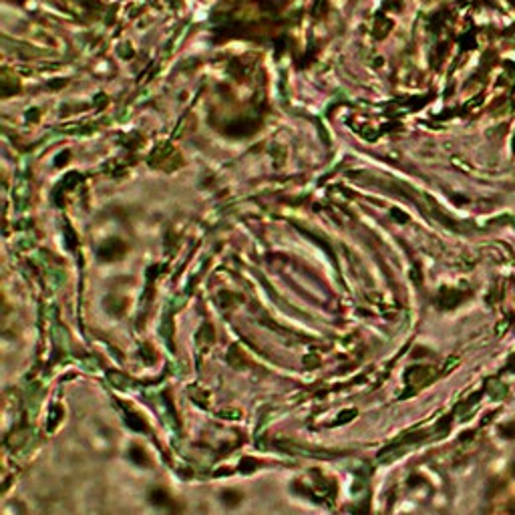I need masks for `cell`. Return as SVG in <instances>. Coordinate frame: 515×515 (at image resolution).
Wrapping results in <instances>:
<instances>
[{
    "label": "cell",
    "mask_w": 515,
    "mask_h": 515,
    "mask_svg": "<svg viewBox=\"0 0 515 515\" xmlns=\"http://www.w3.org/2000/svg\"><path fill=\"white\" fill-rule=\"evenodd\" d=\"M149 501H151L155 507H169V505H173V499L169 497V493H167L165 489H159V487L149 493Z\"/></svg>",
    "instance_id": "1"
},
{
    "label": "cell",
    "mask_w": 515,
    "mask_h": 515,
    "mask_svg": "<svg viewBox=\"0 0 515 515\" xmlns=\"http://www.w3.org/2000/svg\"><path fill=\"white\" fill-rule=\"evenodd\" d=\"M129 459H131L133 463H137V465H141V467L149 465V457H147V453L141 445H133L131 449H129Z\"/></svg>",
    "instance_id": "2"
},
{
    "label": "cell",
    "mask_w": 515,
    "mask_h": 515,
    "mask_svg": "<svg viewBox=\"0 0 515 515\" xmlns=\"http://www.w3.org/2000/svg\"><path fill=\"white\" fill-rule=\"evenodd\" d=\"M241 499H243V495L239 491H235V489H225L221 493V501H223L225 507H237L241 503Z\"/></svg>",
    "instance_id": "3"
},
{
    "label": "cell",
    "mask_w": 515,
    "mask_h": 515,
    "mask_svg": "<svg viewBox=\"0 0 515 515\" xmlns=\"http://www.w3.org/2000/svg\"><path fill=\"white\" fill-rule=\"evenodd\" d=\"M499 433H501V437H505V439H515V423L501 425V427H499Z\"/></svg>",
    "instance_id": "4"
},
{
    "label": "cell",
    "mask_w": 515,
    "mask_h": 515,
    "mask_svg": "<svg viewBox=\"0 0 515 515\" xmlns=\"http://www.w3.org/2000/svg\"><path fill=\"white\" fill-rule=\"evenodd\" d=\"M509 471H511V475H513V477H515V461H513V463H511V467H509Z\"/></svg>",
    "instance_id": "5"
}]
</instances>
